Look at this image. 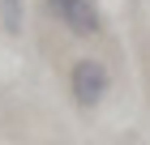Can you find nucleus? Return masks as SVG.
Segmentation results:
<instances>
[{
  "instance_id": "3",
  "label": "nucleus",
  "mask_w": 150,
  "mask_h": 145,
  "mask_svg": "<svg viewBox=\"0 0 150 145\" xmlns=\"http://www.w3.org/2000/svg\"><path fill=\"white\" fill-rule=\"evenodd\" d=\"M0 17L9 34H22V0H0Z\"/></svg>"
},
{
  "instance_id": "2",
  "label": "nucleus",
  "mask_w": 150,
  "mask_h": 145,
  "mask_svg": "<svg viewBox=\"0 0 150 145\" xmlns=\"http://www.w3.org/2000/svg\"><path fill=\"white\" fill-rule=\"evenodd\" d=\"M47 9L56 13V17L69 26L73 34H81V39H90V34H99V30H103L94 0H47Z\"/></svg>"
},
{
  "instance_id": "1",
  "label": "nucleus",
  "mask_w": 150,
  "mask_h": 145,
  "mask_svg": "<svg viewBox=\"0 0 150 145\" xmlns=\"http://www.w3.org/2000/svg\"><path fill=\"white\" fill-rule=\"evenodd\" d=\"M69 85H73L77 107H99V102H103V94H107V85H112V73H107L103 60L86 56V60H77V64H73Z\"/></svg>"
}]
</instances>
